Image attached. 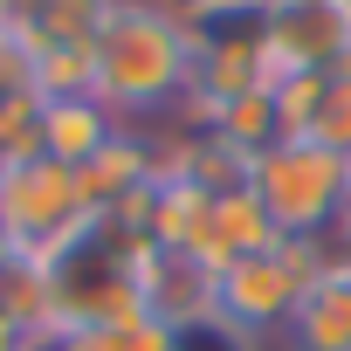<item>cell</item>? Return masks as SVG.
Returning <instances> with one entry per match:
<instances>
[{
  "instance_id": "7",
  "label": "cell",
  "mask_w": 351,
  "mask_h": 351,
  "mask_svg": "<svg viewBox=\"0 0 351 351\" xmlns=\"http://www.w3.org/2000/svg\"><path fill=\"white\" fill-rule=\"evenodd\" d=\"M158 180V138L152 131H138V124H124L90 165H76V193H83V207L97 214V221H110L131 193H145Z\"/></svg>"
},
{
  "instance_id": "13",
  "label": "cell",
  "mask_w": 351,
  "mask_h": 351,
  "mask_svg": "<svg viewBox=\"0 0 351 351\" xmlns=\"http://www.w3.org/2000/svg\"><path fill=\"white\" fill-rule=\"evenodd\" d=\"M28 83L42 104L56 97H97V49H49V56H28Z\"/></svg>"
},
{
  "instance_id": "14",
  "label": "cell",
  "mask_w": 351,
  "mask_h": 351,
  "mask_svg": "<svg viewBox=\"0 0 351 351\" xmlns=\"http://www.w3.org/2000/svg\"><path fill=\"white\" fill-rule=\"evenodd\" d=\"M303 138L324 145V152H337V158H351V56L324 76V104H317V117H310Z\"/></svg>"
},
{
  "instance_id": "20",
  "label": "cell",
  "mask_w": 351,
  "mask_h": 351,
  "mask_svg": "<svg viewBox=\"0 0 351 351\" xmlns=\"http://www.w3.org/2000/svg\"><path fill=\"white\" fill-rule=\"evenodd\" d=\"M330 248H337V255L351 262V228H344V234H330Z\"/></svg>"
},
{
  "instance_id": "16",
  "label": "cell",
  "mask_w": 351,
  "mask_h": 351,
  "mask_svg": "<svg viewBox=\"0 0 351 351\" xmlns=\"http://www.w3.org/2000/svg\"><path fill=\"white\" fill-rule=\"evenodd\" d=\"M14 255H21V248L8 241V228H0V276H8V269H14Z\"/></svg>"
},
{
  "instance_id": "8",
  "label": "cell",
  "mask_w": 351,
  "mask_h": 351,
  "mask_svg": "<svg viewBox=\"0 0 351 351\" xmlns=\"http://www.w3.org/2000/svg\"><path fill=\"white\" fill-rule=\"evenodd\" d=\"M110 14H117V0H21V14L8 21V49L21 62L49 49H97Z\"/></svg>"
},
{
  "instance_id": "3",
  "label": "cell",
  "mask_w": 351,
  "mask_h": 351,
  "mask_svg": "<svg viewBox=\"0 0 351 351\" xmlns=\"http://www.w3.org/2000/svg\"><path fill=\"white\" fill-rule=\"evenodd\" d=\"M330 262H337L330 241H282V248H269V255H248V262L221 269V282H214V317H221L228 330L255 337V344H262V337H282L289 317H296V303H303V289H310Z\"/></svg>"
},
{
  "instance_id": "2",
  "label": "cell",
  "mask_w": 351,
  "mask_h": 351,
  "mask_svg": "<svg viewBox=\"0 0 351 351\" xmlns=\"http://www.w3.org/2000/svg\"><path fill=\"white\" fill-rule=\"evenodd\" d=\"M344 180H351V158H337L310 138H282L255 158L248 193L262 200V214L276 221L282 241H330L337 214H344Z\"/></svg>"
},
{
  "instance_id": "5",
  "label": "cell",
  "mask_w": 351,
  "mask_h": 351,
  "mask_svg": "<svg viewBox=\"0 0 351 351\" xmlns=\"http://www.w3.org/2000/svg\"><path fill=\"white\" fill-rule=\"evenodd\" d=\"M131 282H138L145 317H152V324H165L172 337H180V330H200V324H214V282H221V276H214L207 262L180 255V248H152V241H138Z\"/></svg>"
},
{
  "instance_id": "11",
  "label": "cell",
  "mask_w": 351,
  "mask_h": 351,
  "mask_svg": "<svg viewBox=\"0 0 351 351\" xmlns=\"http://www.w3.org/2000/svg\"><path fill=\"white\" fill-rule=\"evenodd\" d=\"M269 248H282V234H276V221L262 214V200H255V193H221L200 262L221 276V269H234V262H248V255H269Z\"/></svg>"
},
{
  "instance_id": "6",
  "label": "cell",
  "mask_w": 351,
  "mask_h": 351,
  "mask_svg": "<svg viewBox=\"0 0 351 351\" xmlns=\"http://www.w3.org/2000/svg\"><path fill=\"white\" fill-rule=\"evenodd\" d=\"M262 42L276 76H303V69H337L351 56V21L337 14V0H269L262 14Z\"/></svg>"
},
{
  "instance_id": "17",
  "label": "cell",
  "mask_w": 351,
  "mask_h": 351,
  "mask_svg": "<svg viewBox=\"0 0 351 351\" xmlns=\"http://www.w3.org/2000/svg\"><path fill=\"white\" fill-rule=\"evenodd\" d=\"M0 351H21V330H14L8 317H0Z\"/></svg>"
},
{
  "instance_id": "1",
  "label": "cell",
  "mask_w": 351,
  "mask_h": 351,
  "mask_svg": "<svg viewBox=\"0 0 351 351\" xmlns=\"http://www.w3.org/2000/svg\"><path fill=\"white\" fill-rule=\"evenodd\" d=\"M193 83V28L165 0H117V14L97 35V104L117 124L180 117Z\"/></svg>"
},
{
  "instance_id": "12",
  "label": "cell",
  "mask_w": 351,
  "mask_h": 351,
  "mask_svg": "<svg viewBox=\"0 0 351 351\" xmlns=\"http://www.w3.org/2000/svg\"><path fill=\"white\" fill-rule=\"evenodd\" d=\"M207 131H221L234 152H248V158H262L269 145H282V117H276V90H255V97H241V104H228Z\"/></svg>"
},
{
  "instance_id": "18",
  "label": "cell",
  "mask_w": 351,
  "mask_h": 351,
  "mask_svg": "<svg viewBox=\"0 0 351 351\" xmlns=\"http://www.w3.org/2000/svg\"><path fill=\"white\" fill-rule=\"evenodd\" d=\"M21 14V0H0V35H8V21Z\"/></svg>"
},
{
  "instance_id": "4",
  "label": "cell",
  "mask_w": 351,
  "mask_h": 351,
  "mask_svg": "<svg viewBox=\"0 0 351 351\" xmlns=\"http://www.w3.org/2000/svg\"><path fill=\"white\" fill-rule=\"evenodd\" d=\"M90 207L76 193V172L42 158V152H14L0 165V228L28 262H56L62 248H76L90 234Z\"/></svg>"
},
{
  "instance_id": "19",
  "label": "cell",
  "mask_w": 351,
  "mask_h": 351,
  "mask_svg": "<svg viewBox=\"0 0 351 351\" xmlns=\"http://www.w3.org/2000/svg\"><path fill=\"white\" fill-rule=\"evenodd\" d=\"M351 228V180H344V214H337V234Z\"/></svg>"
},
{
  "instance_id": "10",
  "label": "cell",
  "mask_w": 351,
  "mask_h": 351,
  "mask_svg": "<svg viewBox=\"0 0 351 351\" xmlns=\"http://www.w3.org/2000/svg\"><path fill=\"white\" fill-rule=\"evenodd\" d=\"M289 351H351V262L337 255L296 303L289 330H282Z\"/></svg>"
},
{
  "instance_id": "9",
  "label": "cell",
  "mask_w": 351,
  "mask_h": 351,
  "mask_svg": "<svg viewBox=\"0 0 351 351\" xmlns=\"http://www.w3.org/2000/svg\"><path fill=\"white\" fill-rule=\"evenodd\" d=\"M117 131H124V124H117L97 97H56V104H42V117H35V152L76 172V165H90Z\"/></svg>"
},
{
  "instance_id": "21",
  "label": "cell",
  "mask_w": 351,
  "mask_h": 351,
  "mask_svg": "<svg viewBox=\"0 0 351 351\" xmlns=\"http://www.w3.org/2000/svg\"><path fill=\"white\" fill-rule=\"evenodd\" d=\"M337 14H344V21H351V0H337Z\"/></svg>"
},
{
  "instance_id": "15",
  "label": "cell",
  "mask_w": 351,
  "mask_h": 351,
  "mask_svg": "<svg viewBox=\"0 0 351 351\" xmlns=\"http://www.w3.org/2000/svg\"><path fill=\"white\" fill-rule=\"evenodd\" d=\"M186 28H221V21H262L269 0H165Z\"/></svg>"
}]
</instances>
